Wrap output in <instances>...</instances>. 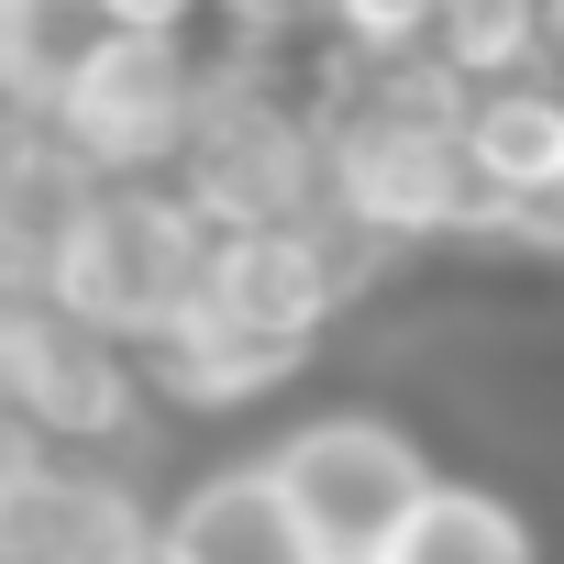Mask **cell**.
<instances>
[{"label": "cell", "mask_w": 564, "mask_h": 564, "mask_svg": "<svg viewBox=\"0 0 564 564\" xmlns=\"http://www.w3.org/2000/svg\"><path fill=\"white\" fill-rule=\"evenodd\" d=\"M454 100L421 56H333L311 45V122H322V221L377 254H476L487 199L454 155Z\"/></svg>", "instance_id": "1"}, {"label": "cell", "mask_w": 564, "mask_h": 564, "mask_svg": "<svg viewBox=\"0 0 564 564\" xmlns=\"http://www.w3.org/2000/svg\"><path fill=\"white\" fill-rule=\"evenodd\" d=\"M210 232H265L322 210V122H311V56H232L210 45L199 122L166 177Z\"/></svg>", "instance_id": "2"}, {"label": "cell", "mask_w": 564, "mask_h": 564, "mask_svg": "<svg viewBox=\"0 0 564 564\" xmlns=\"http://www.w3.org/2000/svg\"><path fill=\"white\" fill-rule=\"evenodd\" d=\"M254 476H265L276 509H289L311 564H377L443 465H432V443L388 399H322V410H289L265 432Z\"/></svg>", "instance_id": "3"}, {"label": "cell", "mask_w": 564, "mask_h": 564, "mask_svg": "<svg viewBox=\"0 0 564 564\" xmlns=\"http://www.w3.org/2000/svg\"><path fill=\"white\" fill-rule=\"evenodd\" d=\"M199 276H210V221L166 188V177H111L89 188V210L67 221L56 265H45V289L67 322H89L100 344L144 355L155 333H177L199 311Z\"/></svg>", "instance_id": "4"}, {"label": "cell", "mask_w": 564, "mask_h": 564, "mask_svg": "<svg viewBox=\"0 0 564 564\" xmlns=\"http://www.w3.org/2000/svg\"><path fill=\"white\" fill-rule=\"evenodd\" d=\"M0 410L56 465H144L166 443V421L144 410L133 355L100 344L89 322H67L34 289H0Z\"/></svg>", "instance_id": "5"}, {"label": "cell", "mask_w": 564, "mask_h": 564, "mask_svg": "<svg viewBox=\"0 0 564 564\" xmlns=\"http://www.w3.org/2000/svg\"><path fill=\"white\" fill-rule=\"evenodd\" d=\"M199 78H210V45H188V34H89L34 111L100 188L177 177V144L199 122Z\"/></svg>", "instance_id": "6"}, {"label": "cell", "mask_w": 564, "mask_h": 564, "mask_svg": "<svg viewBox=\"0 0 564 564\" xmlns=\"http://www.w3.org/2000/svg\"><path fill=\"white\" fill-rule=\"evenodd\" d=\"M322 355H289V344H254V333H232V322H210V311H188L177 333H155L144 355H133V377H144V410L177 432H210V421H243V410H265V399H289L300 377H311Z\"/></svg>", "instance_id": "7"}, {"label": "cell", "mask_w": 564, "mask_h": 564, "mask_svg": "<svg viewBox=\"0 0 564 564\" xmlns=\"http://www.w3.org/2000/svg\"><path fill=\"white\" fill-rule=\"evenodd\" d=\"M155 564H311L289 509L265 498L254 454H210L155 487Z\"/></svg>", "instance_id": "8"}, {"label": "cell", "mask_w": 564, "mask_h": 564, "mask_svg": "<svg viewBox=\"0 0 564 564\" xmlns=\"http://www.w3.org/2000/svg\"><path fill=\"white\" fill-rule=\"evenodd\" d=\"M89 166L45 133V111H0V289H45L67 221L89 210Z\"/></svg>", "instance_id": "9"}, {"label": "cell", "mask_w": 564, "mask_h": 564, "mask_svg": "<svg viewBox=\"0 0 564 564\" xmlns=\"http://www.w3.org/2000/svg\"><path fill=\"white\" fill-rule=\"evenodd\" d=\"M454 155L476 177V199H531L564 177V78L531 67V78H498V89H465L454 100Z\"/></svg>", "instance_id": "10"}, {"label": "cell", "mask_w": 564, "mask_h": 564, "mask_svg": "<svg viewBox=\"0 0 564 564\" xmlns=\"http://www.w3.org/2000/svg\"><path fill=\"white\" fill-rule=\"evenodd\" d=\"M23 564H155V476L144 465H56Z\"/></svg>", "instance_id": "11"}, {"label": "cell", "mask_w": 564, "mask_h": 564, "mask_svg": "<svg viewBox=\"0 0 564 564\" xmlns=\"http://www.w3.org/2000/svg\"><path fill=\"white\" fill-rule=\"evenodd\" d=\"M377 564H542V531H531V509H520L509 487H487V476H432L421 509L399 520V542H388Z\"/></svg>", "instance_id": "12"}, {"label": "cell", "mask_w": 564, "mask_h": 564, "mask_svg": "<svg viewBox=\"0 0 564 564\" xmlns=\"http://www.w3.org/2000/svg\"><path fill=\"white\" fill-rule=\"evenodd\" d=\"M443 89H498L542 67V0H432V23L410 45Z\"/></svg>", "instance_id": "13"}, {"label": "cell", "mask_w": 564, "mask_h": 564, "mask_svg": "<svg viewBox=\"0 0 564 564\" xmlns=\"http://www.w3.org/2000/svg\"><path fill=\"white\" fill-rule=\"evenodd\" d=\"M89 34L100 23L78 12V0H0V111H34Z\"/></svg>", "instance_id": "14"}, {"label": "cell", "mask_w": 564, "mask_h": 564, "mask_svg": "<svg viewBox=\"0 0 564 564\" xmlns=\"http://www.w3.org/2000/svg\"><path fill=\"white\" fill-rule=\"evenodd\" d=\"M421 23H432V0H322L311 45H333V56H410Z\"/></svg>", "instance_id": "15"}, {"label": "cell", "mask_w": 564, "mask_h": 564, "mask_svg": "<svg viewBox=\"0 0 564 564\" xmlns=\"http://www.w3.org/2000/svg\"><path fill=\"white\" fill-rule=\"evenodd\" d=\"M311 12L322 0H210V45H232V56H311Z\"/></svg>", "instance_id": "16"}, {"label": "cell", "mask_w": 564, "mask_h": 564, "mask_svg": "<svg viewBox=\"0 0 564 564\" xmlns=\"http://www.w3.org/2000/svg\"><path fill=\"white\" fill-rule=\"evenodd\" d=\"M476 254L564 265V177H553V188H531V199H498V210H487V232H476Z\"/></svg>", "instance_id": "17"}, {"label": "cell", "mask_w": 564, "mask_h": 564, "mask_svg": "<svg viewBox=\"0 0 564 564\" xmlns=\"http://www.w3.org/2000/svg\"><path fill=\"white\" fill-rule=\"evenodd\" d=\"M78 12L100 34H188V45H210V0H78Z\"/></svg>", "instance_id": "18"}]
</instances>
